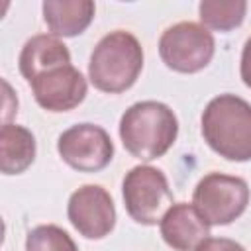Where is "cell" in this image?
Instances as JSON below:
<instances>
[{
	"label": "cell",
	"instance_id": "7c38bea8",
	"mask_svg": "<svg viewBox=\"0 0 251 251\" xmlns=\"http://www.w3.org/2000/svg\"><path fill=\"white\" fill-rule=\"evenodd\" d=\"M59 63H71V53L59 37L47 35V33L29 37L24 43L20 59H18L20 73L25 80L35 76L43 69L59 65Z\"/></svg>",
	"mask_w": 251,
	"mask_h": 251
},
{
	"label": "cell",
	"instance_id": "52a82bcc",
	"mask_svg": "<svg viewBox=\"0 0 251 251\" xmlns=\"http://www.w3.org/2000/svg\"><path fill=\"white\" fill-rule=\"evenodd\" d=\"M59 157L78 173H98L114 159V143L108 131L96 124H76L57 139Z\"/></svg>",
	"mask_w": 251,
	"mask_h": 251
},
{
	"label": "cell",
	"instance_id": "277c9868",
	"mask_svg": "<svg viewBox=\"0 0 251 251\" xmlns=\"http://www.w3.org/2000/svg\"><path fill=\"white\" fill-rule=\"evenodd\" d=\"M122 194L126 212L141 226H157L173 206V192L165 173L151 165L129 169L122 182Z\"/></svg>",
	"mask_w": 251,
	"mask_h": 251
},
{
	"label": "cell",
	"instance_id": "5b68a950",
	"mask_svg": "<svg viewBox=\"0 0 251 251\" xmlns=\"http://www.w3.org/2000/svg\"><path fill=\"white\" fill-rule=\"evenodd\" d=\"M192 204L208 226H227L249 204V186L241 176L208 173L194 188Z\"/></svg>",
	"mask_w": 251,
	"mask_h": 251
},
{
	"label": "cell",
	"instance_id": "2e32d148",
	"mask_svg": "<svg viewBox=\"0 0 251 251\" xmlns=\"http://www.w3.org/2000/svg\"><path fill=\"white\" fill-rule=\"evenodd\" d=\"M196 251H245V247L227 237H206Z\"/></svg>",
	"mask_w": 251,
	"mask_h": 251
},
{
	"label": "cell",
	"instance_id": "30bf717a",
	"mask_svg": "<svg viewBox=\"0 0 251 251\" xmlns=\"http://www.w3.org/2000/svg\"><path fill=\"white\" fill-rule=\"evenodd\" d=\"M163 241L175 251H196V247L210 237V226L198 214L194 204H173L159 222Z\"/></svg>",
	"mask_w": 251,
	"mask_h": 251
},
{
	"label": "cell",
	"instance_id": "8fae6325",
	"mask_svg": "<svg viewBox=\"0 0 251 251\" xmlns=\"http://www.w3.org/2000/svg\"><path fill=\"white\" fill-rule=\"evenodd\" d=\"M41 10L43 22L55 37L80 35L96 14V6L90 0H47Z\"/></svg>",
	"mask_w": 251,
	"mask_h": 251
},
{
	"label": "cell",
	"instance_id": "7a4b0ae2",
	"mask_svg": "<svg viewBox=\"0 0 251 251\" xmlns=\"http://www.w3.org/2000/svg\"><path fill=\"white\" fill-rule=\"evenodd\" d=\"M202 137L227 161H251V104L235 94H220L202 112Z\"/></svg>",
	"mask_w": 251,
	"mask_h": 251
},
{
	"label": "cell",
	"instance_id": "4fadbf2b",
	"mask_svg": "<svg viewBox=\"0 0 251 251\" xmlns=\"http://www.w3.org/2000/svg\"><path fill=\"white\" fill-rule=\"evenodd\" d=\"M35 159L33 133L18 124H2L0 129V171L4 175L24 173Z\"/></svg>",
	"mask_w": 251,
	"mask_h": 251
},
{
	"label": "cell",
	"instance_id": "9a60e30c",
	"mask_svg": "<svg viewBox=\"0 0 251 251\" xmlns=\"http://www.w3.org/2000/svg\"><path fill=\"white\" fill-rule=\"evenodd\" d=\"M25 251H78L73 237L59 226L43 224L25 237Z\"/></svg>",
	"mask_w": 251,
	"mask_h": 251
},
{
	"label": "cell",
	"instance_id": "9c48e42d",
	"mask_svg": "<svg viewBox=\"0 0 251 251\" xmlns=\"http://www.w3.org/2000/svg\"><path fill=\"white\" fill-rule=\"evenodd\" d=\"M67 218L82 237L102 239L116 226V206L106 188L100 184H84L71 194Z\"/></svg>",
	"mask_w": 251,
	"mask_h": 251
},
{
	"label": "cell",
	"instance_id": "e0dca14e",
	"mask_svg": "<svg viewBox=\"0 0 251 251\" xmlns=\"http://www.w3.org/2000/svg\"><path fill=\"white\" fill-rule=\"evenodd\" d=\"M239 75L247 88H251V37L245 41L241 51V63H239Z\"/></svg>",
	"mask_w": 251,
	"mask_h": 251
},
{
	"label": "cell",
	"instance_id": "ba28073f",
	"mask_svg": "<svg viewBox=\"0 0 251 251\" xmlns=\"http://www.w3.org/2000/svg\"><path fill=\"white\" fill-rule=\"evenodd\" d=\"M35 102L47 112H69L86 96V78L71 63L43 69L27 80Z\"/></svg>",
	"mask_w": 251,
	"mask_h": 251
},
{
	"label": "cell",
	"instance_id": "3957f363",
	"mask_svg": "<svg viewBox=\"0 0 251 251\" xmlns=\"http://www.w3.org/2000/svg\"><path fill=\"white\" fill-rule=\"evenodd\" d=\"M143 69V47L139 39L124 29L104 35L90 53L88 78L94 88L120 94L131 88Z\"/></svg>",
	"mask_w": 251,
	"mask_h": 251
},
{
	"label": "cell",
	"instance_id": "5bb4252c",
	"mask_svg": "<svg viewBox=\"0 0 251 251\" xmlns=\"http://www.w3.org/2000/svg\"><path fill=\"white\" fill-rule=\"evenodd\" d=\"M245 12H247L245 0H231V2L204 0L198 6L202 25L216 29V31H229V29L241 25Z\"/></svg>",
	"mask_w": 251,
	"mask_h": 251
},
{
	"label": "cell",
	"instance_id": "8992f818",
	"mask_svg": "<svg viewBox=\"0 0 251 251\" xmlns=\"http://www.w3.org/2000/svg\"><path fill=\"white\" fill-rule=\"evenodd\" d=\"M214 51V35L202 24L178 22L159 37V55L163 63L176 73L192 75L202 71L212 61Z\"/></svg>",
	"mask_w": 251,
	"mask_h": 251
},
{
	"label": "cell",
	"instance_id": "6da1fadb",
	"mask_svg": "<svg viewBox=\"0 0 251 251\" xmlns=\"http://www.w3.org/2000/svg\"><path fill=\"white\" fill-rule=\"evenodd\" d=\"M178 135L175 112L157 100L131 104L120 120V139L126 151L139 161L163 157Z\"/></svg>",
	"mask_w": 251,
	"mask_h": 251
}]
</instances>
